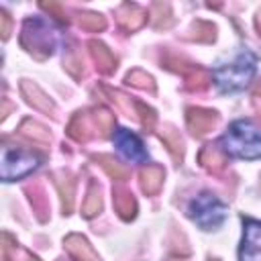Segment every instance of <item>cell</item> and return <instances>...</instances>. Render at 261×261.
<instances>
[{
  "label": "cell",
  "instance_id": "9a60e30c",
  "mask_svg": "<svg viewBox=\"0 0 261 261\" xmlns=\"http://www.w3.org/2000/svg\"><path fill=\"white\" fill-rule=\"evenodd\" d=\"M200 163H202L208 171L218 173V171H222L224 165H226V155H224L222 149L208 145V147H204L202 153H200Z\"/></svg>",
  "mask_w": 261,
  "mask_h": 261
},
{
  "label": "cell",
  "instance_id": "5bb4252c",
  "mask_svg": "<svg viewBox=\"0 0 261 261\" xmlns=\"http://www.w3.org/2000/svg\"><path fill=\"white\" fill-rule=\"evenodd\" d=\"M20 92H22V96L27 98V102L33 104V106H37L39 110H45V112H51V110H53V102H51V100L41 92V88L35 86L33 82H22V84H20Z\"/></svg>",
  "mask_w": 261,
  "mask_h": 261
},
{
  "label": "cell",
  "instance_id": "4316f807",
  "mask_svg": "<svg viewBox=\"0 0 261 261\" xmlns=\"http://www.w3.org/2000/svg\"><path fill=\"white\" fill-rule=\"evenodd\" d=\"M141 114V122L145 124V126H153V122H155V112L149 108V106H145V104H141V102H135V114Z\"/></svg>",
  "mask_w": 261,
  "mask_h": 261
},
{
  "label": "cell",
  "instance_id": "3957f363",
  "mask_svg": "<svg viewBox=\"0 0 261 261\" xmlns=\"http://www.w3.org/2000/svg\"><path fill=\"white\" fill-rule=\"evenodd\" d=\"M20 43L27 51H31L35 57L43 59L53 53L55 49V37L53 31L41 20V18H29L22 27Z\"/></svg>",
  "mask_w": 261,
  "mask_h": 261
},
{
  "label": "cell",
  "instance_id": "44dd1931",
  "mask_svg": "<svg viewBox=\"0 0 261 261\" xmlns=\"http://www.w3.org/2000/svg\"><path fill=\"white\" fill-rule=\"evenodd\" d=\"M20 133H22L24 137H29V139L37 141V143H49V139H51L49 130H47L45 126H41V124L33 122V120H24V122L20 124Z\"/></svg>",
  "mask_w": 261,
  "mask_h": 261
},
{
  "label": "cell",
  "instance_id": "1f68e13d",
  "mask_svg": "<svg viewBox=\"0 0 261 261\" xmlns=\"http://www.w3.org/2000/svg\"><path fill=\"white\" fill-rule=\"evenodd\" d=\"M259 118H261V108H259Z\"/></svg>",
  "mask_w": 261,
  "mask_h": 261
},
{
  "label": "cell",
  "instance_id": "5b68a950",
  "mask_svg": "<svg viewBox=\"0 0 261 261\" xmlns=\"http://www.w3.org/2000/svg\"><path fill=\"white\" fill-rule=\"evenodd\" d=\"M39 165V157L20 149H4L2 153V179L10 181L31 173Z\"/></svg>",
  "mask_w": 261,
  "mask_h": 261
},
{
  "label": "cell",
  "instance_id": "277c9868",
  "mask_svg": "<svg viewBox=\"0 0 261 261\" xmlns=\"http://www.w3.org/2000/svg\"><path fill=\"white\" fill-rule=\"evenodd\" d=\"M190 216L196 220V224H200L202 228L210 230L216 228L224 216H226V206L210 192H202L198 198L192 200L190 204Z\"/></svg>",
  "mask_w": 261,
  "mask_h": 261
},
{
  "label": "cell",
  "instance_id": "ba28073f",
  "mask_svg": "<svg viewBox=\"0 0 261 261\" xmlns=\"http://www.w3.org/2000/svg\"><path fill=\"white\" fill-rule=\"evenodd\" d=\"M216 124V112L206 108H188V126L194 135H206Z\"/></svg>",
  "mask_w": 261,
  "mask_h": 261
},
{
  "label": "cell",
  "instance_id": "603a6c76",
  "mask_svg": "<svg viewBox=\"0 0 261 261\" xmlns=\"http://www.w3.org/2000/svg\"><path fill=\"white\" fill-rule=\"evenodd\" d=\"M80 27L84 31H90V33H96V31H102L106 27V18L98 12H84L80 16Z\"/></svg>",
  "mask_w": 261,
  "mask_h": 261
},
{
  "label": "cell",
  "instance_id": "7a4b0ae2",
  "mask_svg": "<svg viewBox=\"0 0 261 261\" xmlns=\"http://www.w3.org/2000/svg\"><path fill=\"white\" fill-rule=\"evenodd\" d=\"M253 73H255V57L249 51H243L232 63L214 69V82L222 92H237L251 82Z\"/></svg>",
  "mask_w": 261,
  "mask_h": 261
},
{
  "label": "cell",
  "instance_id": "d6a6232c",
  "mask_svg": "<svg viewBox=\"0 0 261 261\" xmlns=\"http://www.w3.org/2000/svg\"><path fill=\"white\" fill-rule=\"evenodd\" d=\"M212 261H216V259H212Z\"/></svg>",
  "mask_w": 261,
  "mask_h": 261
},
{
  "label": "cell",
  "instance_id": "4dcf8cb0",
  "mask_svg": "<svg viewBox=\"0 0 261 261\" xmlns=\"http://www.w3.org/2000/svg\"><path fill=\"white\" fill-rule=\"evenodd\" d=\"M255 27H257V31H259V35H261V10H259L257 16H255Z\"/></svg>",
  "mask_w": 261,
  "mask_h": 261
},
{
  "label": "cell",
  "instance_id": "7c38bea8",
  "mask_svg": "<svg viewBox=\"0 0 261 261\" xmlns=\"http://www.w3.org/2000/svg\"><path fill=\"white\" fill-rule=\"evenodd\" d=\"M145 18H147L145 10H141V8L135 6V4H124V6L118 10V14H116V20H118V24H120L124 31H137V29L145 22Z\"/></svg>",
  "mask_w": 261,
  "mask_h": 261
},
{
  "label": "cell",
  "instance_id": "83f0119b",
  "mask_svg": "<svg viewBox=\"0 0 261 261\" xmlns=\"http://www.w3.org/2000/svg\"><path fill=\"white\" fill-rule=\"evenodd\" d=\"M41 8H45L47 12H51L57 20H61V22H65L67 18H65V10L57 4V2H41Z\"/></svg>",
  "mask_w": 261,
  "mask_h": 261
},
{
  "label": "cell",
  "instance_id": "9c48e42d",
  "mask_svg": "<svg viewBox=\"0 0 261 261\" xmlns=\"http://www.w3.org/2000/svg\"><path fill=\"white\" fill-rule=\"evenodd\" d=\"M112 202H114V208H116V212H118V216L122 220H130L135 216V212H137V200H135V196L126 188L116 186L114 188Z\"/></svg>",
  "mask_w": 261,
  "mask_h": 261
},
{
  "label": "cell",
  "instance_id": "d6986e66",
  "mask_svg": "<svg viewBox=\"0 0 261 261\" xmlns=\"http://www.w3.org/2000/svg\"><path fill=\"white\" fill-rule=\"evenodd\" d=\"M94 159L102 165V169H104L112 179H126V177H128V169H126L122 163H118L112 155H96Z\"/></svg>",
  "mask_w": 261,
  "mask_h": 261
},
{
  "label": "cell",
  "instance_id": "484cf974",
  "mask_svg": "<svg viewBox=\"0 0 261 261\" xmlns=\"http://www.w3.org/2000/svg\"><path fill=\"white\" fill-rule=\"evenodd\" d=\"M161 137L167 141V145H169V151H171L175 157H181V153H184V147H181V139H179V135H177L173 128H165V130L161 133Z\"/></svg>",
  "mask_w": 261,
  "mask_h": 261
},
{
  "label": "cell",
  "instance_id": "e0dca14e",
  "mask_svg": "<svg viewBox=\"0 0 261 261\" xmlns=\"http://www.w3.org/2000/svg\"><path fill=\"white\" fill-rule=\"evenodd\" d=\"M55 186H57V190H59V194H61V202H63V210H65V214L67 212H71V208H73V186H75V181H73V177L67 173V171H59V173H55Z\"/></svg>",
  "mask_w": 261,
  "mask_h": 261
},
{
  "label": "cell",
  "instance_id": "2e32d148",
  "mask_svg": "<svg viewBox=\"0 0 261 261\" xmlns=\"http://www.w3.org/2000/svg\"><path fill=\"white\" fill-rule=\"evenodd\" d=\"M163 186V169L161 167H155V165H149L141 171V188L145 194L153 196L161 190Z\"/></svg>",
  "mask_w": 261,
  "mask_h": 261
},
{
  "label": "cell",
  "instance_id": "7402d4cb",
  "mask_svg": "<svg viewBox=\"0 0 261 261\" xmlns=\"http://www.w3.org/2000/svg\"><path fill=\"white\" fill-rule=\"evenodd\" d=\"M92 120H94V126L100 130V137H106L112 130V126H114V116L106 108H98L92 114Z\"/></svg>",
  "mask_w": 261,
  "mask_h": 261
},
{
  "label": "cell",
  "instance_id": "cb8c5ba5",
  "mask_svg": "<svg viewBox=\"0 0 261 261\" xmlns=\"http://www.w3.org/2000/svg\"><path fill=\"white\" fill-rule=\"evenodd\" d=\"M29 194H31V196H29V198H31V204L35 206V210H37L39 218H41V220H45L49 206H47V200H45L43 190H41L39 186H35V188H29Z\"/></svg>",
  "mask_w": 261,
  "mask_h": 261
},
{
  "label": "cell",
  "instance_id": "30bf717a",
  "mask_svg": "<svg viewBox=\"0 0 261 261\" xmlns=\"http://www.w3.org/2000/svg\"><path fill=\"white\" fill-rule=\"evenodd\" d=\"M92 130H94V120H92V116H88L86 112H77V114L71 118L69 126H67V135H69L73 141H77V143L88 141V139L92 137Z\"/></svg>",
  "mask_w": 261,
  "mask_h": 261
},
{
  "label": "cell",
  "instance_id": "d4e9b609",
  "mask_svg": "<svg viewBox=\"0 0 261 261\" xmlns=\"http://www.w3.org/2000/svg\"><path fill=\"white\" fill-rule=\"evenodd\" d=\"M126 82L133 84V86H137V88H143V90H153V80H151V75H147L145 71H139V69L130 71V73L126 75Z\"/></svg>",
  "mask_w": 261,
  "mask_h": 261
},
{
  "label": "cell",
  "instance_id": "8fae6325",
  "mask_svg": "<svg viewBox=\"0 0 261 261\" xmlns=\"http://www.w3.org/2000/svg\"><path fill=\"white\" fill-rule=\"evenodd\" d=\"M65 249H67L77 261H100L98 255L94 253L92 245H90L84 237H80V234H69V237L65 239Z\"/></svg>",
  "mask_w": 261,
  "mask_h": 261
},
{
  "label": "cell",
  "instance_id": "f1b7e54d",
  "mask_svg": "<svg viewBox=\"0 0 261 261\" xmlns=\"http://www.w3.org/2000/svg\"><path fill=\"white\" fill-rule=\"evenodd\" d=\"M0 33H2V39H8L10 35V16L6 10H0Z\"/></svg>",
  "mask_w": 261,
  "mask_h": 261
},
{
  "label": "cell",
  "instance_id": "f546056e",
  "mask_svg": "<svg viewBox=\"0 0 261 261\" xmlns=\"http://www.w3.org/2000/svg\"><path fill=\"white\" fill-rule=\"evenodd\" d=\"M2 241H4V245H2V257H4V261H8V251H10V243H12V239H10V234H2Z\"/></svg>",
  "mask_w": 261,
  "mask_h": 261
},
{
  "label": "cell",
  "instance_id": "ac0fdd59",
  "mask_svg": "<svg viewBox=\"0 0 261 261\" xmlns=\"http://www.w3.org/2000/svg\"><path fill=\"white\" fill-rule=\"evenodd\" d=\"M177 71L184 73L186 84H188L190 90H206V88L210 86V75H208L204 69L196 67V65H188V67H181V69H177Z\"/></svg>",
  "mask_w": 261,
  "mask_h": 261
},
{
  "label": "cell",
  "instance_id": "ffe728a7",
  "mask_svg": "<svg viewBox=\"0 0 261 261\" xmlns=\"http://www.w3.org/2000/svg\"><path fill=\"white\" fill-rule=\"evenodd\" d=\"M102 210V198H100V188L92 181L90 184V188H88V198H86V202H84V216L86 218H92V216H96L98 212Z\"/></svg>",
  "mask_w": 261,
  "mask_h": 261
},
{
  "label": "cell",
  "instance_id": "8992f818",
  "mask_svg": "<svg viewBox=\"0 0 261 261\" xmlns=\"http://www.w3.org/2000/svg\"><path fill=\"white\" fill-rule=\"evenodd\" d=\"M239 261H261V222L247 218Z\"/></svg>",
  "mask_w": 261,
  "mask_h": 261
},
{
  "label": "cell",
  "instance_id": "6da1fadb",
  "mask_svg": "<svg viewBox=\"0 0 261 261\" xmlns=\"http://www.w3.org/2000/svg\"><path fill=\"white\" fill-rule=\"evenodd\" d=\"M220 147L224 153L241 159H259L261 135L249 120H234L220 139Z\"/></svg>",
  "mask_w": 261,
  "mask_h": 261
},
{
  "label": "cell",
  "instance_id": "52a82bcc",
  "mask_svg": "<svg viewBox=\"0 0 261 261\" xmlns=\"http://www.w3.org/2000/svg\"><path fill=\"white\" fill-rule=\"evenodd\" d=\"M114 145L118 147V151L126 159H133V161H145L147 159V153H145V147H143L141 139L137 135H133L130 130H126V128H118L116 130Z\"/></svg>",
  "mask_w": 261,
  "mask_h": 261
},
{
  "label": "cell",
  "instance_id": "4fadbf2b",
  "mask_svg": "<svg viewBox=\"0 0 261 261\" xmlns=\"http://www.w3.org/2000/svg\"><path fill=\"white\" fill-rule=\"evenodd\" d=\"M90 53L96 61V67L102 71V73H112L114 67H116V59L114 55L110 53V49L106 45H102L100 41H90Z\"/></svg>",
  "mask_w": 261,
  "mask_h": 261
}]
</instances>
